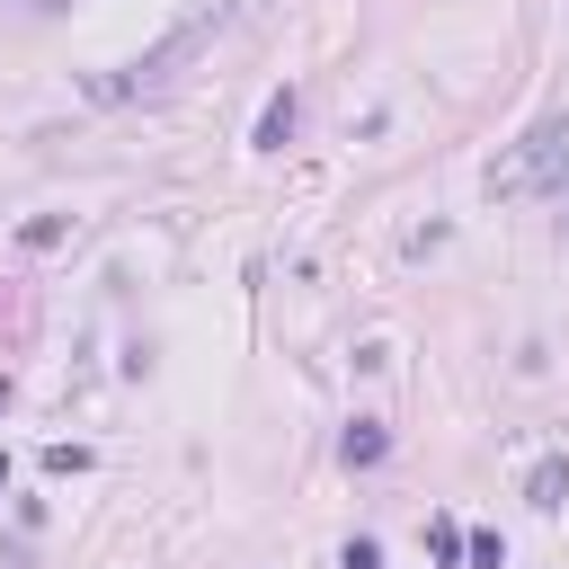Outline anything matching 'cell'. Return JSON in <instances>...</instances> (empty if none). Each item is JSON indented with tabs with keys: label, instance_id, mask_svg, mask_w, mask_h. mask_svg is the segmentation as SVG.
Here are the masks:
<instances>
[{
	"label": "cell",
	"instance_id": "6da1fadb",
	"mask_svg": "<svg viewBox=\"0 0 569 569\" xmlns=\"http://www.w3.org/2000/svg\"><path fill=\"white\" fill-rule=\"evenodd\" d=\"M560 178H569V116H542V124L516 133V151H498L489 196H542V187H560Z\"/></svg>",
	"mask_w": 569,
	"mask_h": 569
},
{
	"label": "cell",
	"instance_id": "7a4b0ae2",
	"mask_svg": "<svg viewBox=\"0 0 569 569\" xmlns=\"http://www.w3.org/2000/svg\"><path fill=\"white\" fill-rule=\"evenodd\" d=\"M284 142H293V89H276L258 116V151H284Z\"/></svg>",
	"mask_w": 569,
	"mask_h": 569
},
{
	"label": "cell",
	"instance_id": "3957f363",
	"mask_svg": "<svg viewBox=\"0 0 569 569\" xmlns=\"http://www.w3.org/2000/svg\"><path fill=\"white\" fill-rule=\"evenodd\" d=\"M382 453H391V436H382V418H356V427H347V462H356V471H373Z\"/></svg>",
	"mask_w": 569,
	"mask_h": 569
},
{
	"label": "cell",
	"instance_id": "277c9868",
	"mask_svg": "<svg viewBox=\"0 0 569 569\" xmlns=\"http://www.w3.org/2000/svg\"><path fill=\"white\" fill-rule=\"evenodd\" d=\"M560 489H569V462H560V453H542V462L525 471V498H533V507H560Z\"/></svg>",
	"mask_w": 569,
	"mask_h": 569
},
{
	"label": "cell",
	"instance_id": "5b68a950",
	"mask_svg": "<svg viewBox=\"0 0 569 569\" xmlns=\"http://www.w3.org/2000/svg\"><path fill=\"white\" fill-rule=\"evenodd\" d=\"M427 551H436V560H462V525L436 516V525H427Z\"/></svg>",
	"mask_w": 569,
	"mask_h": 569
},
{
	"label": "cell",
	"instance_id": "8992f818",
	"mask_svg": "<svg viewBox=\"0 0 569 569\" xmlns=\"http://www.w3.org/2000/svg\"><path fill=\"white\" fill-rule=\"evenodd\" d=\"M462 551H471V569H498V560H507V542H498V533H462Z\"/></svg>",
	"mask_w": 569,
	"mask_h": 569
},
{
	"label": "cell",
	"instance_id": "52a82bcc",
	"mask_svg": "<svg viewBox=\"0 0 569 569\" xmlns=\"http://www.w3.org/2000/svg\"><path fill=\"white\" fill-rule=\"evenodd\" d=\"M347 569H382V542H365V533H356V542H347Z\"/></svg>",
	"mask_w": 569,
	"mask_h": 569
},
{
	"label": "cell",
	"instance_id": "ba28073f",
	"mask_svg": "<svg viewBox=\"0 0 569 569\" xmlns=\"http://www.w3.org/2000/svg\"><path fill=\"white\" fill-rule=\"evenodd\" d=\"M0 489H9V453H0Z\"/></svg>",
	"mask_w": 569,
	"mask_h": 569
}]
</instances>
